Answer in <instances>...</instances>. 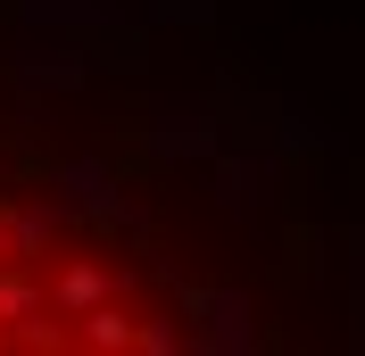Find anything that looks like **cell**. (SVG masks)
<instances>
[{
  "label": "cell",
  "mask_w": 365,
  "mask_h": 356,
  "mask_svg": "<svg viewBox=\"0 0 365 356\" xmlns=\"http://www.w3.org/2000/svg\"><path fill=\"white\" fill-rule=\"evenodd\" d=\"M200 340V298L133 224L0 166V356H158Z\"/></svg>",
  "instance_id": "obj_1"
}]
</instances>
